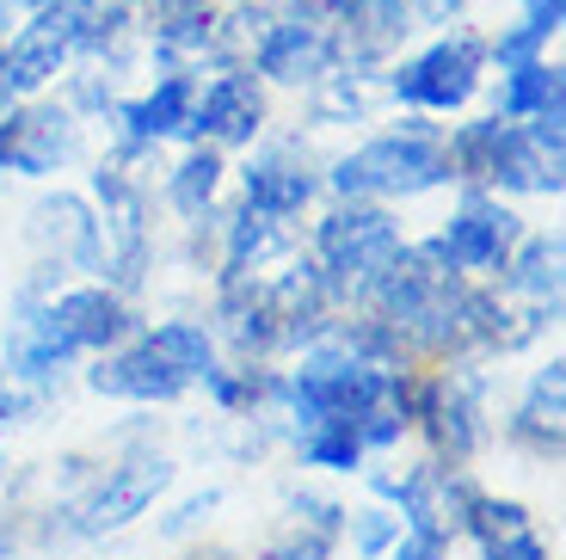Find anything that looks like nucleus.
<instances>
[{
	"instance_id": "nucleus-17",
	"label": "nucleus",
	"mask_w": 566,
	"mask_h": 560,
	"mask_svg": "<svg viewBox=\"0 0 566 560\" xmlns=\"http://www.w3.org/2000/svg\"><path fill=\"white\" fill-rule=\"evenodd\" d=\"M505 437L524 456H536V463H560V449H566V364L560 357H548V370L530 376L517 413L505 419Z\"/></svg>"
},
{
	"instance_id": "nucleus-10",
	"label": "nucleus",
	"mask_w": 566,
	"mask_h": 560,
	"mask_svg": "<svg viewBox=\"0 0 566 560\" xmlns=\"http://www.w3.org/2000/svg\"><path fill=\"white\" fill-rule=\"evenodd\" d=\"M74 69V7H43V13H25V25H13V38L0 43V81L7 93L38 98L50 81Z\"/></svg>"
},
{
	"instance_id": "nucleus-4",
	"label": "nucleus",
	"mask_w": 566,
	"mask_h": 560,
	"mask_svg": "<svg viewBox=\"0 0 566 560\" xmlns=\"http://www.w3.org/2000/svg\"><path fill=\"white\" fill-rule=\"evenodd\" d=\"M395 252H400V222L369 197H339L314 228V266H321L333 302H364V290Z\"/></svg>"
},
{
	"instance_id": "nucleus-34",
	"label": "nucleus",
	"mask_w": 566,
	"mask_h": 560,
	"mask_svg": "<svg viewBox=\"0 0 566 560\" xmlns=\"http://www.w3.org/2000/svg\"><path fill=\"white\" fill-rule=\"evenodd\" d=\"M13 413H25V401H19V394H13V382L0 376V425L13 419Z\"/></svg>"
},
{
	"instance_id": "nucleus-36",
	"label": "nucleus",
	"mask_w": 566,
	"mask_h": 560,
	"mask_svg": "<svg viewBox=\"0 0 566 560\" xmlns=\"http://www.w3.org/2000/svg\"><path fill=\"white\" fill-rule=\"evenodd\" d=\"M198 560H234V554H222V548H210V554H198Z\"/></svg>"
},
{
	"instance_id": "nucleus-6",
	"label": "nucleus",
	"mask_w": 566,
	"mask_h": 560,
	"mask_svg": "<svg viewBox=\"0 0 566 560\" xmlns=\"http://www.w3.org/2000/svg\"><path fill=\"white\" fill-rule=\"evenodd\" d=\"M265 136V81L247 62L216 69L198 81V98L179 124V142H210V148H253Z\"/></svg>"
},
{
	"instance_id": "nucleus-24",
	"label": "nucleus",
	"mask_w": 566,
	"mask_h": 560,
	"mask_svg": "<svg viewBox=\"0 0 566 560\" xmlns=\"http://www.w3.org/2000/svg\"><path fill=\"white\" fill-rule=\"evenodd\" d=\"M400 530H407V518H400L395 505H364V511H345V536H352V548L364 560H382L388 548L400 542Z\"/></svg>"
},
{
	"instance_id": "nucleus-5",
	"label": "nucleus",
	"mask_w": 566,
	"mask_h": 560,
	"mask_svg": "<svg viewBox=\"0 0 566 560\" xmlns=\"http://www.w3.org/2000/svg\"><path fill=\"white\" fill-rule=\"evenodd\" d=\"M412 419L431 437V456H438V463H468V456L486 444V432H493V425H486V376L455 357L450 370L419 382Z\"/></svg>"
},
{
	"instance_id": "nucleus-35",
	"label": "nucleus",
	"mask_w": 566,
	"mask_h": 560,
	"mask_svg": "<svg viewBox=\"0 0 566 560\" xmlns=\"http://www.w3.org/2000/svg\"><path fill=\"white\" fill-rule=\"evenodd\" d=\"M13 19H19V7H13V0H0V43L13 38Z\"/></svg>"
},
{
	"instance_id": "nucleus-22",
	"label": "nucleus",
	"mask_w": 566,
	"mask_h": 560,
	"mask_svg": "<svg viewBox=\"0 0 566 560\" xmlns=\"http://www.w3.org/2000/svg\"><path fill=\"white\" fill-rule=\"evenodd\" d=\"M222 148L210 142H191V155L167 173V204L185 216V222H203L216 210V197H222Z\"/></svg>"
},
{
	"instance_id": "nucleus-30",
	"label": "nucleus",
	"mask_w": 566,
	"mask_h": 560,
	"mask_svg": "<svg viewBox=\"0 0 566 560\" xmlns=\"http://www.w3.org/2000/svg\"><path fill=\"white\" fill-rule=\"evenodd\" d=\"M517 19H524L530 31H536V38H560V25H566V0H524V7H517Z\"/></svg>"
},
{
	"instance_id": "nucleus-29",
	"label": "nucleus",
	"mask_w": 566,
	"mask_h": 560,
	"mask_svg": "<svg viewBox=\"0 0 566 560\" xmlns=\"http://www.w3.org/2000/svg\"><path fill=\"white\" fill-rule=\"evenodd\" d=\"M481 560H548L536 530H517V536H499V542H481Z\"/></svg>"
},
{
	"instance_id": "nucleus-9",
	"label": "nucleus",
	"mask_w": 566,
	"mask_h": 560,
	"mask_svg": "<svg viewBox=\"0 0 566 560\" xmlns=\"http://www.w3.org/2000/svg\"><path fill=\"white\" fill-rule=\"evenodd\" d=\"M167 487H172V463L160 456V449H136V456H124V463L105 468V475L93 480V492L69 511V518H81V523H74V536L124 530V523H136Z\"/></svg>"
},
{
	"instance_id": "nucleus-3",
	"label": "nucleus",
	"mask_w": 566,
	"mask_h": 560,
	"mask_svg": "<svg viewBox=\"0 0 566 560\" xmlns=\"http://www.w3.org/2000/svg\"><path fill=\"white\" fill-rule=\"evenodd\" d=\"M486 69H493V62H486V38L455 19V25H443L424 50L388 62V69H382V93L395 98V105H407V112L450 117V112H462V105H474Z\"/></svg>"
},
{
	"instance_id": "nucleus-23",
	"label": "nucleus",
	"mask_w": 566,
	"mask_h": 560,
	"mask_svg": "<svg viewBox=\"0 0 566 560\" xmlns=\"http://www.w3.org/2000/svg\"><path fill=\"white\" fill-rule=\"evenodd\" d=\"M296 456H302L308 468L352 475V468L364 463L369 449H364V437H357L352 419H302V425H296Z\"/></svg>"
},
{
	"instance_id": "nucleus-15",
	"label": "nucleus",
	"mask_w": 566,
	"mask_h": 560,
	"mask_svg": "<svg viewBox=\"0 0 566 560\" xmlns=\"http://www.w3.org/2000/svg\"><path fill=\"white\" fill-rule=\"evenodd\" d=\"M50 314L62 321L74 351H112L124 345L129 333H142L129 295L112 290V283H74V290H56L50 295Z\"/></svg>"
},
{
	"instance_id": "nucleus-2",
	"label": "nucleus",
	"mask_w": 566,
	"mask_h": 560,
	"mask_svg": "<svg viewBox=\"0 0 566 560\" xmlns=\"http://www.w3.org/2000/svg\"><path fill=\"white\" fill-rule=\"evenodd\" d=\"M326 185H333V197H369V204H395V197L438 191V185H450L443 129L424 112H407L395 129L357 142L352 155L333 160Z\"/></svg>"
},
{
	"instance_id": "nucleus-11",
	"label": "nucleus",
	"mask_w": 566,
	"mask_h": 560,
	"mask_svg": "<svg viewBox=\"0 0 566 560\" xmlns=\"http://www.w3.org/2000/svg\"><path fill=\"white\" fill-rule=\"evenodd\" d=\"M333 62H339L333 25H321V19H290V13H271L265 25H259L253 50H247V69L265 86H308V81H321Z\"/></svg>"
},
{
	"instance_id": "nucleus-31",
	"label": "nucleus",
	"mask_w": 566,
	"mask_h": 560,
	"mask_svg": "<svg viewBox=\"0 0 566 560\" xmlns=\"http://www.w3.org/2000/svg\"><path fill=\"white\" fill-rule=\"evenodd\" d=\"M388 560H450V542L424 530H400V542L388 548Z\"/></svg>"
},
{
	"instance_id": "nucleus-8",
	"label": "nucleus",
	"mask_w": 566,
	"mask_h": 560,
	"mask_svg": "<svg viewBox=\"0 0 566 560\" xmlns=\"http://www.w3.org/2000/svg\"><path fill=\"white\" fill-rule=\"evenodd\" d=\"M431 240L443 247V259H450L462 278H486V271H505L511 247L524 240V216L511 210V204H499L493 191L468 185L462 204L450 210V222H443Z\"/></svg>"
},
{
	"instance_id": "nucleus-12",
	"label": "nucleus",
	"mask_w": 566,
	"mask_h": 560,
	"mask_svg": "<svg viewBox=\"0 0 566 560\" xmlns=\"http://www.w3.org/2000/svg\"><path fill=\"white\" fill-rule=\"evenodd\" d=\"M198 81H203V74H191V69H160V81L148 86V93L117 98V105H112L117 155L142 160V155H155L167 136H179L185 112H191V98H198Z\"/></svg>"
},
{
	"instance_id": "nucleus-1",
	"label": "nucleus",
	"mask_w": 566,
	"mask_h": 560,
	"mask_svg": "<svg viewBox=\"0 0 566 560\" xmlns=\"http://www.w3.org/2000/svg\"><path fill=\"white\" fill-rule=\"evenodd\" d=\"M216 364V333L198 321H160L148 333H129L124 345L99 351V364L86 370V388L136 406H167L185 388H198L203 370Z\"/></svg>"
},
{
	"instance_id": "nucleus-28",
	"label": "nucleus",
	"mask_w": 566,
	"mask_h": 560,
	"mask_svg": "<svg viewBox=\"0 0 566 560\" xmlns=\"http://www.w3.org/2000/svg\"><path fill=\"white\" fill-rule=\"evenodd\" d=\"M407 19L412 31H443L455 19H468V0H407Z\"/></svg>"
},
{
	"instance_id": "nucleus-18",
	"label": "nucleus",
	"mask_w": 566,
	"mask_h": 560,
	"mask_svg": "<svg viewBox=\"0 0 566 560\" xmlns=\"http://www.w3.org/2000/svg\"><path fill=\"white\" fill-rule=\"evenodd\" d=\"M486 185H499V191H524V197H560V155H548L524 124L499 117V142H493Z\"/></svg>"
},
{
	"instance_id": "nucleus-25",
	"label": "nucleus",
	"mask_w": 566,
	"mask_h": 560,
	"mask_svg": "<svg viewBox=\"0 0 566 560\" xmlns=\"http://www.w3.org/2000/svg\"><path fill=\"white\" fill-rule=\"evenodd\" d=\"M333 548H339V536H333V530L290 518V523H283V530L265 542V554H259V560H333Z\"/></svg>"
},
{
	"instance_id": "nucleus-26",
	"label": "nucleus",
	"mask_w": 566,
	"mask_h": 560,
	"mask_svg": "<svg viewBox=\"0 0 566 560\" xmlns=\"http://www.w3.org/2000/svg\"><path fill=\"white\" fill-rule=\"evenodd\" d=\"M517 530H530V505L493 499V492H481L474 511H468V523H462V536H481V542H499V536H517Z\"/></svg>"
},
{
	"instance_id": "nucleus-20",
	"label": "nucleus",
	"mask_w": 566,
	"mask_h": 560,
	"mask_svg": "<svg viewBox=\"0 0 566 560\" xmlns=\"http://www.w3.org/2000/svg\"><path fill=\"white\" fill-rule=\"evenodd\" d=\"M560 266H566L560 235H524L517 247H511V259H505V271H499V283H505L511 295H524V302L560 309Z\"/></svg>"
},
{
	"instance_id": "nucleus-13",
	"label": "nucleus",
	"mask_w": 566,
	"mask_h": 560,
	"mask_svg": "<svg viewBox=\"0 0 566 560\" xmlns=\"http://www.w3.org/2000/svg\"><path fill=\"white\" fill-rule=\"evenodd\" d=\"M31 247L43 252V271H99L105 259V235H99V210L74 191H56L43 197L38 210H31Z\"/></svg>"
},
{
	"instance_id": "nucleus-33",
	"label": "nucleus",
	"mask_w": 566,
	"mask_h": 560,
	"mask_svg": "<svg viewBox=\"0 0 566 560\" xmlns=\"http://www.w3.org/2000/svg\"><path fill=\"white\" fill-rule=\"evenodd\" d=\"M185 7H216V0H142V13H185Z\"/></svg>"
},
{
	"instance_id": "nucleus-32",
	"label": "nucleus",
	"mask_w": 566,
	"mask_h": 560,
	"mask_svg": "<svg viewBox=\"0 0 566 560\" xmlns=\"http://www.w3.org/2000/svg\"><path fill=\"white\" fill-rule=\"evenodd\" d=\"M216 505H222V492H198V499H185L179 511H172V518L160 523V536H185V530H198V523L210 518Z\"/></svg>"
},
{
	"instance_id": "nucleus-14",
	"label": "nucleus",
	"mask_w": 566,
	"mask_h": 560,
	"mask_svg": "<svg viewBox=\"0 0 566 560\" xmlns=\"http://www.w3.org/2000/svg\"><path fill=\"white\" fill-rule=\"evenodd\" d=\"M321 191V173L296 155V142H271L241 167V204L271 222H296Z\"/></svg>"
},
{
	"instance_id": "nucleus-21",
	"label": "nucleus",
	"mask_w": 566,
	"mask_h": 560,
	"mask_svg": "<svg viewBox=\"0 0 566 560\" xmlns=\"http://www.w3.org/2000/svg\"><path fill=\"white\" fill-rule=\"evenodd\" d=\"M566 98V69L548 56L536 62H511V69H499V93H493V117H511V124H524V117H536L542 105H560Z\"/></svg>"
},
{
	"instance_id": "nucleus-19",
	"label": "nucleus",
	"mask_w": 566,
	"mask_h": 560,
	"mask_svg": "<svg viewBox=\"0 0 566 560\" xmlns=\"http://www.w3.org/2000/svg\"><path fill=\"white\" fill-rule=\"evenodd\" d=\"M308 93V124L314 129H333V124H364L376 93H382V74L376 69H352V62H333L321 81L302 86Z\"/></svg>"
},
{
	"instance_id": "nucleus-7",
	"label": "nucleus",
	"mask_w": 566,
	"mask_h": 560,
	"mask_svg": "<svg viewBox=\"0 0 566 560\" xmlns=\"http://www.w3.org/2000/svg\"><path fill=\"white\" fill-rule=\"evenodd\" d=\"M81 155V117L69 98H19L13 112H0V173L19 179H50Z\"/></svg>"
},
{
	"instance_id": "nucleus-16",
	"label": "nucleus",
	"mask_w": 566,
	"mask_h": 560,
	"mask_svg": "<svg viewBox=\"0 0 566 560\" xmlns=\"http://www.w3.org/2000/svg\"><path fill=\"white\" fill-rule=\"evenodd\" d=\"M69 357H81V351L69 345L62 321L50 314V295L25 290L13 326H7V382H50Z\"/></svg>"
},
{
	"instance_id": "nucleus-27",
	"label": "nucleus",
	"mask_w": 566,
	"mask_h": 560,
	"mask_svg": "<svg viewBox=\"0 0 566 560\" xmlns=\"http://www.w3.org/2000/svg\"><path fill=\"white\" fill-rule=\"evenodd\" d=\"M536 56H548V38H536L524 19H511V25H499L493 38H486V62H499V69H511V62H536Z\"/></svg>"
}]
</instances>
